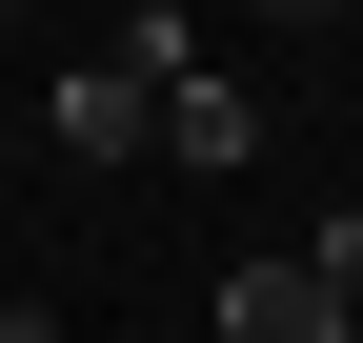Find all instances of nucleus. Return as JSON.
Masks as SVG:
<instances>
[{"instance_id": "nucleus-4", "label": "nucleus", "mask_w": 363, "mask_h": 343, "mask_svg": "<svg viewBox=\"0 0 363 343\" xmlns=\"http://www.w3.org/2000/svg\"><path fill=\"white\" fill-rule=\"evenodd\" d=\"M0 343H40V323H21V303H0Z\"/></svg>"}, {"instance_id": "nucleus-3", "label": "nucleus", "mask_w": 363, "mask_h": 343, "mask_svg": "<svg viewBox=\"0 0 363 343\" xmlns=\"http://www.w3.org/2000/svg\"><path fill=\"white\" fill-rule=\"evenodd\" d=\"M262 21H323V0H262Z\"/></svg>"}, {"instance_id": "nucleus-6", "label": "nucleus", "mask_w": 363, "mask_h": 343, "mask_svg": "<svg viewBox=\"0 0 363 343\" xmlns=\"http://www.w3.org/2000/svg\"><path fill=\"white\" fill-rule=\"evenodd\" d=\"M0 21H21V0H0Z\"/></svg>"}, {"instance_id": "nucleus-2", "label": "nucleus", "mask_w": 363, "mask_h": 343, "mask_svg": "<svg viewBox=\"0 0 363 343\" xmlns=\"http://www.w3.org/2000/svg\"><path fill=\"white\" fill-rule=\"evenodd\" d=\"M162 162H182V182H222V162H262V101H242L222 61H182V81H162Z\"/></svg>"}, {"instance_id": "nucleus-1", "label": "nucleus", "mask_w": 363, "mask_h": 343, "mask_svg": "<svg viewBox=\"0 0 363 343\" xmlns=\"http://www.w3.org/2000/svg\"><path fill=\"white\" fill-rule=\"evenodd\" d=\"M222 343H343V283H323V242H283V263H242V283H222Z\"/></svg>"}, {"instance_id": "nucleus-5", "label": "nucleus", "mask_w": 363, "mask_h": 343, "mask_svg": "<svg viewBox=\"0 0 363 343\" xmlns=\"http://www.w3.org/2000/svg\"><path fill=\"white\" fill-rule=\"evenodd\" d=\"M343 343H363V303H343Z\"/></svg>"}]
</instances>
